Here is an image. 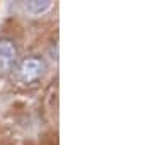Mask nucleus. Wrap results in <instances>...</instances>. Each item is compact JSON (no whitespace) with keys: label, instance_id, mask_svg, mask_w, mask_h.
<instances>
[{"label":"nucleus","instance_id":"nucleus-1","mask_svg":"<svg viewBox=\"0 0 153 145\" xmlns=\"http://www.w3.org/2000/svg\"><path fill=\"white\" fill-rule=\"evenodd\" d=\"M44 70H46V61L41 55H27L22 60L17 61L16 68V78L21 84H34L36 80L43 77Z\"/></svg>","mask_w":153,"mask_h":145},{"label":"nucleus","instance_id":"nucleus-2","mask_svg":"<svg viewBox=\"0 0 153 145\" xmlns=\"http://www.w3.org/2000/svg\"><path fill=\"white\" fill-rule=\"evenodd\" d=\"M19 61V50L12 38H0V75H7Z\"/></svg>","mask_w":153,"mask_h":145},{"label":"nucleus","instance_id":"nucleus-3","mask_svg":"<svg viewBox=\"0 0 153 145\" xmlns=\"http://www.w3.org/2000/svg\"><path fill=\"white\" fill-rule=\"evenodd\" d=\"M49 7H51V2L49 0H31V2H24V9L29 14H33V16L43 14V12L48 10Z\"/></svg>","mask_w":153,"mask_h":145}]
</instances>
